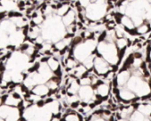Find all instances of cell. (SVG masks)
Masks as SVG:
<instances>
[{
    "label": "cell",
    "instance_id": "obj_1",
    "mask_svg": "<svg viewBox=\"0 0 151 121\" xmlns=\"http://www.w3.org/2000/svg\"><path fill=\"white\" fill-rule=\"evenodd\" d=\"M97 52L102 56L107 62L113 65H116L119 62V50L116 47L115 42H109L107 40H101L97 44Z\"/></svg>",
    "mask_w": 151,
    "mask_h": 121
},
{
    "label": "cell",
    "instance_id": "obj_2",
    "mask_svg": "<svg viewBox=\"0 0 151 121\" xmlns=\"http://www.w3.org/2000/svg\"><path fill=\"white\" fill-rule=\"evenodd\" d=\"M97 48L96 41L93 38H86V41L79 43L73 48V56L79 63L93 53V50Z\"/></svg>",
    "mask_w": 151,
    "mask_h": 121
},
{
    "label": "cell",
    "instance_id": "obj_3",
    "mask_svg": "<svg viewBox=\"0 0 151 121\" xmlns=\"http://www.w3.org/2000/svg\"><path fill=\"white\" fill-rule=\"evenodd\" d=\"M108 10V5L106 0H96L95 2H92L86 8V16L90 21H100L102 19Z\"/></svg>",
    "mask_w": 151,
    "mask_h": 121
},
{
    "label": "cell",
    "instance_id": "obj_4",
    "mask_svg": "<svg viewBox=\"0 0 151 121\" xmlns=\"http://www.w3.org/2000/svg\"><path fill=\"white\" fill-rule=\"evenodd\" d=\"M126 87L132 90L137 97H146L151 93V88L148 83L143 80L141 77L135 75L131 76L126 83Z\"/></svg>",
    "mask_w": 151,
    "mask_h": 121
},
{
    "label": "cell",
    "instance_id": "obj_5",
    "mask_svg": "<svg viewBox=\"0 0 151 121\" xmlns=\"http://www.w3.org/2000/svg\"><path fill=\"white\" fill-rule=\"evenodd\" d=\"M94 71L99 75H105L111 71L112 65L109 64L102 56H96L93 63Z\"/></svg>",
    "mask_w": 151,
    "mask_h": 121
},
{
    "label": "cell",
    "instance_id": "obj_6",
    "mask_svg": "<svg viewBox=\"0 0 151 121\" xmlns=\"http://www.w3.org/2000/svg\"><path fill=\"white\" fill-rule=\"evenodd\" d=\"M78 96H79L81 101H83L85 102H90L93 98L94 90L91 86V85L81 86L79 90H78Z\"/></svg>",
    "mask_w": 151,
    "mask_h": 121
},
{
    "label": "cell",
    "instance_id": "obj_7",
    "mask_svg": "<svg viewBox=\"0 0 151 121\" xmlns=\"http://www.w3.org/2000/svg\"><path fill=\"white\" fill-rule=\"evenodd\" d=\"M31 92L35 94H37L39 96H41L42 98L45 97V96H47L50 93V89L49 87L46 86V84H38V85H36L32 89H31Z\"/></svg>",
    "mask_w": 151,
    "mask_h": 121
},
{
    "label": "cell",
    "instance_id": "obj_8",
    "mask_svg": "<svg viewBox=\"0 0 151 121\" xmlns=\"http://www.w3.org/2000/svg\"><path fill=\"white\" fill-rule=\"evenodd\" d=\"M131 78V72L130 71H122L117 76H116V84L118 86H125L126 83L128 82L129 79Z\"/></svg>",
    "mask_w": 151,
    "mask_h": 121
},
{
    "label": "cell",
    "instance_id": "obj_9",
    "mask_svg": "<svg viewBox=\"0 0 151 121\" xmlns=\"http://www.w3.org/2000/svg\"><path fill=\"white\" fill-rule=\"evenodd\" d=\"M119 96L122 100L124 101H127V102H131L132 100H134L137 96L136 94L130 89H128L126 86L122 88L119 91Z\"/></svg>",
    "mask_w": 151,
    "mask_h": 121
},
{
    "label": "cell",
    "instance_id": "obj_10",
    "mask_svg": "<svg viewBox=\"0 0 151 121\" xmlns=\"http://www.w3.org/2000/svg\"><path fill=\"white\" fill-rule=\"evenodd\" d=\"M62 22L65 25V27H68L76 22V13L73 10H69L64 16L61 17Z\"/></svg>",
    "mask_w": 151,
    "mask_h": 121
},
{
    "label": "cell",
    "instance_id": "obj_11",
    "mask_svg": "<svg viewBox=\"0 0 151 121\" xmlns=\"http://www.w3.org/2000/svg\"><path fill=\"white\" fill-rule=\"evenodd\" d=\"M96 93L101 98H104V97L108 96L109 93V85L106 84V83H102V82L100 83L96 86Z\"/></svg>",
    "mask_w": 151,
    "mask_h": 121
},
{
    "label": "cell",
    "instance_id": "obj_12",
    "mask_svg": "<svg viewBox=\"0 0 151 121\" xmlns=\"http://www.w3.org/2000/svg\"><path fill=\"white\" fill-rule=\"evenodd\" d=\"M120 22L122 23V25H123L124 28L128 29L129 30H134V29L136 28V27H135V25H134V22H133L132 19L131 17L127 16L126 14H125V15L121 16Z\"/></svg>",
    "mask_w": 151,
    "mask_h": 121
},
{
    "label": "cell",
    "instance_id": "obj_13",
    "mask_svg": "<svg viewBox=\"0 0 151 121\" xmlns=\"http://www.w3.org/2000/svg\"><path fill=\"white\" fill-rule=\"evenodd\" d=\"M81 85L79 84V81H78L77 79H74L71 83L70 86L68 89V94H69V95L72 94H77L78 93V90L80 88Z\"/></svg>",
    "mask_w": 151,
    "mask_h": 121
},
{
    "label": "cell",
    "instance_id": "obj_14",
    "mask_svg": "<svg viewBox=\"0 0 151 121\" xmlns=\"http://www.w3.org/2000/svg\"><path fill=\"white\" fill-rule=\"evenodd\" d=\"M129 120H137V121H143V120H149V117H146L143 113H141L139 110H135L132 113Z\"/></svg>",
    "mask_w": 151,
    "mask_h": 121
},
{
    "label": "cell",
    "instance_id": "obj_15",
    "mask_svg": "<svg viewBox=\"0 0 151 121\" xmlns=\"http://www.w3.org/2000/svg\"><path fill=\"white\" fill-rule=\"evenodd\" d=\"M137 109L139 110L141 113H143L146 117H151V104L144 103V104H139L137 105Z\"/></svg>",
    "mask_w": 151,
    "mask_h": 121
},
{
    "label": "cell",
    "instance_id": "obj_16",
    "mask_svg": "<svg viewBox=\"0 0 151 121\" xmlns=\"http://www.w3.org/2000/svg\"><path fill=\"white\" fill-rule=\"evenodd\" d=\"M47 64L53 72L60 69V63L58 59H56L55 57H49V59L47 60Z\"/></svg>",
    "mask_w": 151,
    "mask_h": 121
},
{
    "label": "cell",
    "instance_id": "obj_17",
    "mask_svg": "<svg viewBox=\"0 0 151 121\" xmlns=\"http://www.w3.org/2000/svg\"><path fill=\"white\" fill-rule=\"evenodd\" d=\"M87 69H86V67L83 64V65H78V66H77L75 68V70H74V74L76 75V77L77 78H82L83 76H85L86 73H87Z\"/></svg>",
    "mask_w": 151,
    "mask_h": 121
},
{
    "label": "cell",
    "instance_id": "obj_18",
    "mask_svg": "<svg viewBox=\"0 0 151 121\" xmlns=\"http://www.w3.org/2000/svg\"><path fill=\"white\" fill-rule=\"evenodd\" d=\"M95 55L93 53H92L91 55H89L86 59H85L83 60V64L86 67V69L89 71V70H92L93 68V63H94V59H95Z\"/></svg>",
    "mask_w": 151,
    "mask_h": 121
},
{
    "label": "cell",
    "instance_id": "obj_19",
    "mask_svg": "<svg viewBox=\"0 0 151 121\" xmlns=\"http://www.w3.org/2000/svg\"><path fill=\"white\" fill-rule=\"evenodd\" d=\"M135 108L130 106V107H127V108H124L121 111V117L123 119H129L132 113L134 111Z\"/></svg>",
    "mask_w": 151,
    "mask_h": 121
},
{
    "label": "cell",
    "instance_id": "obj_20",
    "mask_svg": "<svg viewBox=\"0 0 151 121\" xmlns=\"http://www.w3.org/2000/svg\"><path fill=\"white\" fill-rule=\"evenodd\" d=\"M127 45H128V40L124 37H117V39H116V45L119 51L124 50Z\"/></svg>",
    "mask_w": 151,
    "mask_h": 121
},
{
    "label": "cell",
    "instance_id": "obj_21",
    "mask_svg": "<svg viewBox=\"0 0 151 121\" xmlns=\"http://www.w3.org/2000/svg\"><path fill=\"white\" fill-rule=\"evenodd\" d=\"M69 10H70V9H69V6H68V4H64V5L60 6L57 8L56 13H57V14H58L59 16L62 17V16H64Z\"/></svg>",
    "mask_w": 151,
    "mask_h": 121
},
{
    "label": "cell",
    "instance_id": "obj_22",
    "mask_svg": "<svg viewBox=\"0 0 151 121\" xmlns=\"http://www.w3.org/2000/svg\"><path fill=\"white\" fill-rule=\"evenodd\" d=\"M150 26L148 24H146V23H142L141 25L138 26L137 29H136V32L138 34H141V35H144L146 33H147L150 30Z\"/></svg>",
    "mask_w": 151,
    "mask_h": 121
},
{
    "label": "cell",
    "instance_id": "obj_23",
    "mask_svg": "<svg viewBox=\"0 0 151 121\" xmlns=\"http://www.w3.org/2000/svg\"><path fill=\"white\" fill-rule=\"evenodd\" d=\"M77 66H78V60H76V59L68 58V59L66 60V67H67L68 70L75 69Z\"/></svg>",
    "mask_w": 151,
    "mask_h": 121
},
{
    "label": "cell",
    "instance_id": "obj_24",
    "mask_svg": "<svg viewBox=\"0 0 151 121\" xmlns=\"http://www.w3.org/2000/svg\"><path fill=\"white\" fill-rule=\"evenodd\" d=\"M79 84L81 86H86V85H92V79L87 75V73L79 79Z\"/></svg>",
    "mask_w": 151,
    "mask_h": 121
},
{
    "label": "cell",
    "instance_id": "obj_25",
    "mask_svg": "<svg viewBox=\"0 0 151 121\" xmlns=\"http://www.w3.org/2000/svg\"><path fill=\"white\" fill-rule=\"evenodd\" d=\"M64 119L68 120V121H78V120H80V117L78 116L77 113H74V112L70 113L69 112V113L67 114V116L64 117Z\"/></svg>",
    "mask_w": 151,
    "mask_h": 121
},
{
    "label": "cell",
    "instance_id": "obj_26",
    "mask_svg": "<svg viewBox=\"0 0 151 121\" xmlns=\"http://www.w3.org/2000/svg\"><path fill=\"white\" fill-rule=\"evenodd\" d=\"M79 5L82 6V7H86L88 5H90L91 4V2H92V0H79Z\"/></svg>",
    "mask_w": 151,
    "mask_h": 121
},
{
    "label": "cell",
    "instance_id": "obj_27",
    "mask_svg": "<svg viewBox=\"0 0 151 121\" xmlns=\"http://www.w3.org/2000/svg\"><path fill=\"white\" fill-rule=\"evenodd\" d=\"M4 104V102H3V99H2V97L0 96V106H2Z\"/></svg>",
    "mask_w": 151,
    "mask_h": 121
},
{
    "label": "cell",
    "instance_id": "obj_28",
    "mask_svg": "<svg viewBox=\"0 0 151 121\" xmlns=\"http://www.w3.org/2000/svg\"><path fill=\"white\" fill-rule=\"evenodd\" d=\"M148 25H149V26H150V28H151V19L148 21Z\"/></svg>",
    "mask_w": 151,
    "mask_h": 121
},
{
    "label": "cell",
    "instance_id": "obj_29",
    "mask_svg": "<svg viewBox=\"0 0 151 121\" xmlns=\"http://www.w3.org/2000/svg\"><path fill=\"white\" fill-rule=\"evenodd\" d=\"M126 1H128V2L130 3V2H133V1H136V0H126Z\"/></svg>",
    "mask_w": 151,
    "mask_h": 121
},
{
    "label": "cell",
    "instance_id": "obj_30",
    "mask_svg": "<svg viewBox=\"0 0 151 121\" xmlns=\"http://www.w3.org/2000/svg\"><path fill=\"white\" fill-rule=\"evenodd\" d=\"M147 1L148 3H150V4H151V0H147Z\"/></svg>",
    "mask_w": 151,
    "mask_h": 121
},
{
    "label": "cell",
    "instance_id": "obj_31",
    "mask_svg": "<svg viewBox=\"0 0 151 121\" xmlns=\"http://www.w3.org/2000/svg\"><path fill=\"white\" fill-rule=\"evenodd\" d=\"M150 48H151V42H150Z\"/></svg>",
    "mask_w": 151,
    "mask_h": 121
},
{
    "label": "cell",
    "instance_id": "obj_32",
    "mask_svg": "<svg viewBox=\"0 0 151 121\" xmlns=\"http://www.w3.org/2000/svg\"><path fill=\"white\" fill-rule=\"evenodd\" d=\"M58 1H62V0H58Z\"/></svg>",
    "mask_w": 151,
    "mask_h": 121
}]
</instances>
